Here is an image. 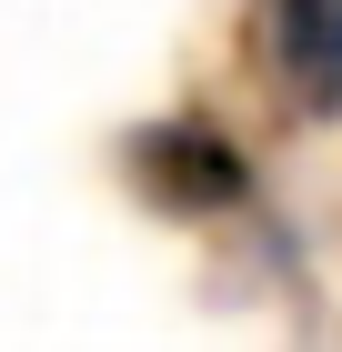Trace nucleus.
Wrapping results in <instances>:
<instances>
[{
  "mask_svg": "<svg viewBox=\"0 0 342 352\" xmlns=\"http://www.w3.org/2000/svg\"><path fill=\"white\" fill-rule=\"evenodd\" d=\"M121 162H131L141 201H161V212H182V221H222V212L252 201V151H242L222 121H202V111L141 121V131L121 141Z\"/></svg>",
  "mask_w": 342,
  "mask_h": 352,
  "instance_id": "obj_1",
  "label": "nucleus"
},
{
  "mask_svg": "<svg viewBox=\"0 0 342 352\" xmlns=\"http://www.w3.org/2000/svg\"><path fill=\"white\" fill-rule=\"evenodd\" d=\"M262 51L292 111L342 121V0H262Z\"/></svg>",
  "mask_w": 342,
  "mask_h": 352,
  "instance_id": "obj_2",
  "label": "nucleus"
}]
</instances>
